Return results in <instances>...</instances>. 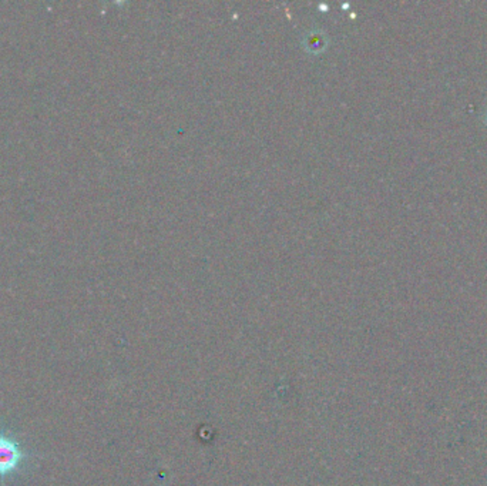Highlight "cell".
<instances>
[{"label":"cell","mask_w":487,"mask_h":486,"mask_svg":"<svg viewBox=\"0 0 487 486\" xmlns=\"http://www.w3.org/2000/svg\"><path fill=\"white\" fill-rule=\"evenodd\" d=\"M23 454L17 442L12 438L0 435V476H5L17 469Z\"/></svg>","instance_id":"cell-1"}]
</instances>
